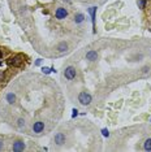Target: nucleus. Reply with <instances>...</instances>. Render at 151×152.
<instances>
[{
  "instance_id": "f257e3e1",
  "label": "nucleus",
  "mask_w": 151,
  "mask_h": 152,
  "mask_svg": "<svg viewBox=\"0 0 151 152\" xmlns=\"http://www.w3.org/2000/svg\"><path fill=\"white\" fill-rule=\"evenodd\" d=\"M93 98L91 95L87 94V92H81L80 95H78V101L82 104V105H89L90 103H91Z\"/></svg>"
},
{
  "instance_id": "f03ea898",
  "label": "nucleus",
  "mask_w": 151,
  "mask_h": 152,
  "mask_svg": "<svg viewBox=\"0 0 151 152\" xmlns=\"http://www.w3.org/2000/svg\"><path fill=\"white\" fill-rule=\"evenodd\" d=\"M22 63H24V57H22L21 55H16V56H13V57H10L8 60V64H10V65H13L16 68L21 66Z\"/></svg>"
},
{
  "instance_id": "7ed1b4c3",
  "label": "nucleus",
  "mask_w": 151,
  "mask_h": 152,
  "mask_svg": "<svg viewBox=\"0 0 151 152\" xmlns=\"http://www.w3.org/2000/svg\"><path fill=\"white\" fill-rule=\"evenodd\" d=\"M64 75H65V78L69 79V81L73 79L76 77V68L74 66H68L65 69V72H64Z\"/></svg>"
},
{
  "instance_id": "20e7f679",
  "label": "nucleus",
  "mask_w": 151,
  "mask_h": 152,
  "mask_svg": "<svg viewBox=\"0 0 151 152\" xmlns=\"http://www.w3.org/2000/svg\"><path fill=\"white\" fill-rule=\"evenodd\" d=\"M33 130L35 134H40L43 130H44V124L42 122V121H38V122H34L33 125Z\"/></svg>"
},
{
  "instance_id": "39448f33",
  "label": "nucleus",
  "mask_w": 151,
  "mask_h": 152,
  "mask_svg": "<svg viewBox=\"0 0 151 152\" xmlns=\"http://www.w3.org/2000/svg\"><path fill=\"white\" fill-rule=\"evenodd\" d=\"M55 16L57 20H63V18H65L68 16V10L65 8H57L55 12Z\"/></svg>"
},
{
  "instance_id": "423d86ee",
  "label": "nucleus",
  "mask_w": 151,
  "mask_h": 152,
  "mask_svg": "<svg viewBox=\"0 0 151 152\" xmlns=\"http://www.w3.org/2000/svg\"><path fill=\"white\" fill-rule=\"evenodd\" d=\"M12 150L14 152H20V151H24L25 150V143L22 142V140H16V142L13 143V147Z\"/></svg>"
},
{
  "instance_id": "0eeeda50",
  "label": "nucleus",
  "mask_w": 151,
  "mask_h": 152,
  "mask_svg": "<svg viewBox=\"0 0 151 152\" xmlns=\"http://www.w3.org/2000/svg\"><path fill=\"white\" fill-rule=\"evenodd\" d=\"M95 12H96V7L89 8V13L91 16V24H93V31L94 33H95Z\"/></svg>"
},
{
  "instance_id": "6e6552de",
  "label": "nucleus",
  "mask_w": 151,
  "mask_h": 152,
  "mask_svg": "<svg viewBox=\"0 0 151 152\" xmlns=\"http://www.w3.org/2000/svg\"><path fill=\"white\" fill-rule=\"evenodd\" d=\"M55 143L59 144V146L64 144L65 143V135H64L63 133H57V134L55 135Z\"/></svg>"
},
{
  "instance_id": "1a4fd4ad",
  "label": "nucleus",
  "mask_w": 151,
  "mask_h": 152,
  "mask_svg": "<svg viewBox=\"0 0 151 152\" xmlns=\"http://www.w3.org/2000/svg\"><path fill=\"white\" fill-rule=\"evenodd\" d=\"M96 59H98L96 51H89L87 54H86V60H89V61H95Z\"/></svg>"
},
{
  "instance_id": "9d476101",
  "label": "nucleus",
  "mask_w": 151,
  "mask_h": 152,
  "mask_svg": "<svg viewBox=\"0 0 151 152\" xmlns=\"http://www.w3.org/2000/svg\"><path fill=\"white\" fill-rule=\"evenodd\" d=\"M5 99H7V101H8L9 104H13L14 101H16V95H14L13 92H8V94H7V96H5Z\"/></svg>"
},
{
  "instance_id": "9b49d317",
  "label": "nucleus",
  "mask_w": 151,
  "mask_h": 152,
  "mask_svg": "<svg viewBox=\"0 0 151 152\" xmlns=\"http://www.w3.org/2000/svg\"><path fill=\"white\" fill-rule=\"evenodd\" d=\"M84 20H85V14H82V13H77L74 16V22L76 24H81Z\"/></svg>"
},
{
  "instance_id": "f8f14e48",
  "label": "nucleus",
  "mask_w": 151,
  "mask_h": 152,
  "mask_svg": "<svg viewBox=\"0 0 151 152\" xmlns=\"http://www.w3.org/2000/svg\"><path fill=\"white\" fill-rule=\"evenodd\" d=\"M66 49H68V44L65 43V42H61V43L57 45V51L59 52H65Z\"/></svg>"
},
{
  "instance_id": "ddd939ff",
  "label": "nucleus",
  "mask_w": 151,
  "mask_h": 152,
  "mask_svg": "<svg viewBox=\"0 0 151 152\" xmlns=\"http://www.w3.org/2000/svg\"><path fill=\"white\" fill-rule=\"evenodd\" d=\"M143 148H145V151H151V139H147L146 140Z\"/></svg>"
},
{
  "instance_id": "4468645a",
  "label": "nucleus",
  "mask_w": 151,
  "mask_h": 152,
  "mask_svg": "<svg viewBox=\"0 0 151 152\" xmlns=\"http://www.w3.org/2000/svg\"><path fill=\"white\" fill-rule=\"evenodd\" d=\"M17 125H18V127H25V120L24 118H18V121H17Z\"/></svg>"
},
{
  "instance_id": "2eb2a0df",
  "label": "nucleus",
  "mask_w": 151,
  "mask_h": 152,
  "mask_svg": "<svg viewBox=\"0 0 151 152\" xmlns=\"http://www.w3.org/2000/svg\"><path fill=\"white\" fill-rule=\"evenodd\" d=\"M42 72H43L44 74H50L51 72H52V69H51V68H47V66H43L42 68Z\"/></svg>"
},
{
  "instance_id": "dca6fc26",
  "label": "nucleus",
  "mask_w": 151,
  "mask_h": 152,
  "mask_svg": "<svg viewBox=\"0 0 151 152\" xmlns=\"http://www.w3.org/2000/svg\"><path fill=\"white\" fill-rule=\"evenodd\" d=\"M138 5H139V8H145V5H146V0H138Z\"/></svg>"
},
{
  "instance_id": "f3484780",
  "label": "nucleus",
  "mask_w": 151,
  "mask_h": 152,
  "mask_svg": "<svg viewBox=\"0 0 151 152\" xmlns=\"http://www.w3.org/2000/svg\"><path fill=\"white\" fill-rule=\"evenodd\" d=\"M102 134H103V136H109V131L107 130V129H103V130H102Z\"/></svg>"
},
{
  "instance_id": "a211bd4d",
  "label": "nucleus",
  "mask_w": 151,
  "mask_h": 152,
  "mask_svg": "<svg viewBox=\"0 0 151 152\" xmlns=\"http://www.w3.org/2000/svg\"><path fill=\"white\" fill-rule=\"evenodd\" d=\"M78 116V111L77 109H73V113H72V117H77Z\"/></svg>"
},
{
  "instance_id": "6ab92c4d",
  "label": "nucleus",
  "mask_w": 151,
  "mask_h": 152,
  "mask_svg": "<svg viewBox=\"0 0 151 152\" xmlns=\"http://www.w3.org/2000/svg\"><path fill=\"white\" fill-rule=\"evenodd\" d=\"M149 70H150V68H149V66H145V68H143V73H147Z\"/></svg>"
},
{
  "instance_id": "aec40b11",
  "label": "nucleus",
  "mask_w": 151,
  "mask_h": 152,
  "mask_svg": "<svg viewBox=\"0 0 151 152\" xmlns=\"http://www.w3.org/2000/svg\"><path fill=\"white\" fill-rule=\"evenodd\" d=\"M40 64H42V60H37L35 61V65H40Z\"/></svg>"
},
{
  "instance_id": "412c9836",
  "label": "nucleus",
  "mask_w": 151,
  "mask_h": 152,
  "mask_svg": "<svg viewBox=\"0 0 151 152\" xmlns=\"http://www.w3.org/2000/svg\"><path fill=\"white\" fill-rule=\"evenodd\" d=\"M3 77H4V75H3V73H0V81L3 79Z\"/></svg>"
},
{
  "instance_id": "4be33fe9",
  "label": "nucleus",
  "mask_w": 151,
  "mask_h": 152,
  "mask_svg": "<svg viewBox=\"0 0 151 152\" xmlns=\"http://www.w3.org/2000/svg\"><path fill=\"white\" fill-rule=\"evenodd\" d=\"M1 147H3V142L0 140V150H1Z\"/></svg>"
},
{
  "instance_id": "5701e85b",
  "label": "nucleus",
  "mask_w": 151,
  "mask_h": 152,
  "mask_svg": "<svg viewBox=\"0 0 151 152\" xmlns=\"http://www.w3.org/2000/svg\"><path fill=\"white\" fill-rule=\"evenodd\" d=\"M1 65H3V63H1V61H0V66H1Z\"/></svg>"
},
{
  "instance_id": "b1692460",
  "label": "nucleus",
  "mask_w": 151,
  "mask_h": 152,
  "mask_svg": "<svg viewBox=\"0 0 151 152\" xmlns=\"http://www.w3.org/2000/svg\"><path fill=\"white\" fill-rule=\"evenodd\" d=\"M65 1H70V0H65Z\"/></svg>"
},
{
  "instance_id": "393cba45",
  "label": "nucleus",
  "mask_w": 151,
  "mask_h": 152,
  "mask_svg": "<svg viewBox=\"0 0 151 152\" xmlns=\"http://www.w3.org/2000/svg\"><path fill=\"white\" fill-rule=\"evenodd\" d=\"M0 56H1V51H0Z\"/></svg>"
}]
</instances>
